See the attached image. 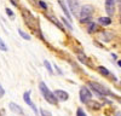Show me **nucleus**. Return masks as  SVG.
Masks as SVG:
<instances>
[{"label":"nucleus","instance_id":"1","mask_svg":"<svg viewBox=\"0 0 121 116\" xmlns=\"http://www.w3.org/2000/svg\"><path fill=\"white\" fill-rule=\"evenodd\" d=\"M95 13V6L93 5H84L79 11V21L82 24H88L92 21V16Z\"/></svg>","mask_w":121,"mask_h":116},{"label":"nucleus","instance_id":"2","mask_svg":"<svg viewBox=\"0 0 121 116\" xmlns=\"http://www.w3.org/2000/svg\"><path fill=\"white\" fill-rule=\"evenodd\" d=\"M22 15H23V18H24L26 24H27L30 29H34V33H35V34H39L40 37H43L41 30H40V25H39V23H38V19H36L32 13H30V11H28V10H23Z\"/></svg>","mask_w":121,"mask_h":116},{"label":"nucleus","instance_id":"3","mask_svg":"<svg viewBox=\"0 0 121 116\" xmlns=\"http://www.w3.org/2000/svg\"><path fill=\"white\" fill-rule=\"evenodd\" d=\"M87 85H88V87H90V88L92 90L98 97H102V98H104V97H107V95H113V92L110 91L108 87L103 86L102 83H99V82L90 81Z\"/></svg>","mask_w":121,"mask_h":116},{"label":"nucleus","instance_id":"4","mask_svg":"<svg viewBox=\"0 0 121 116\" xmlns=\"http://www.w3.org/2000/svg\"><path fill=\"white\" fill-rule=\"evenodd\" d=\"M39 90H40L43 97L45 98V100H46L47 103L52 104V105H57V104H58V100H57V98H56V95L53 94V92L50 91V88L47 87V85H46L44 81H41V82L39 83Z\"/></svg>","mask_w":121,"mask_h":116},{"label":"nucleus","instance_id":"5","mask_svg":"<svg viewBox=\"0 0 121 116\" xmlns=\"http://www.w3.org/2000/svg\"><path fill=\"white\" fill-rule=\"evenodd\" d=\"M80 100L84 104H87L90 100H92V93L88 90V87L82 86L81 88H80Z\"/></svg>","mask_w":121,"mask_h":116},{"label":"nucleus","instance_id":"6","mask_svg":"<svg viewBox=\"0 0 121 116\" xmlns=\"http://www.w3.org/2000/svg\"><path fill=\"white\" fill-rule=\"evenodd\" d=\"M68 6H69V11L73 16L78 17L79 16V11H80V4L79 0H67Z\"/></svg>","mask_w":121,"mask_h":116},{"label":"nucleus","instance_id":"7","mask_svg":"<svg viewBox=\"0 0 121 116\" xmlns=\"http://www.w3.org/2000/svg\"><path fill=\"white\" fill-rule=\"evenodd\" d=\"M120 0H105V11L109 17L114 16L115 13V6Z\"/></svg>","mask_w":121,"mask_h":116},{"label":"nucleus","instance_id":"8","mask_svg":"<svg viewBox=\"0 0 121 116\" xmlns=\"http://www.w3.org/2000/svg\"><path fill=\"white\" fill-rule=\"evenodd\" d=\"M30 91H27V92H24V94H23V100L27 103V105H29L30 108L33 109V111H34V114L38 116V114H39V111H38V108L35 106V104L32 102V99H30Z\"/></svg>","mask_w":121,"mask_h":116},{"label":"nucleus","instance_id":"9","mask_svg":"<svg viewBox=\"0 0 121 116\" xmlns=\"http://www.w3.org/2000/svg\"><path fill=\"white\" fill-rule=\"evenodd\" d=\"M97 70H98V73L100 74V75H103L104 77H110L113 81H116V77L110 73V70H108L105 66H103V65H99V66H97Z\"/></svg>","mask_w":121,"mask_h":116},{"label":"nucleus","instance_id":"10","mask_svg":"<svg viewBox=\"0 0 121 116\" xmlns=\"http://www.w3.org/2000/svg\"><path fill=\"white\" fill-rule=\"evenodd\" d=\"M53 94L56 95V98H57L58 102H65V100L69 99L68 92H65V91H63V90H56V91L53 92Z\"/></svg>","mask_w":121,"mask_h":116},{"label":"nucleus","instance_id":"11","mask_svg":"<svg viewBox=\"0 0 121 116\" xmlns=\"http://www.w3.org/2000/svg\"><path fill=\"white\" fill-rule=\"evenodd\" d=\"M99 37L103 40V42H110L112 39L114 37V33L112 30H105V32H100Z\"/></svg>","mask_w":121,"mask_h":116},{"label":"nucleus","instance_id":"12","mask_svg":"<svg viewBox=\"0 0 121 116\" xmlns=\"http://www.w3.org/2000/svg\"><path fill=\"white\" fill-rule=\"evenodd\" d=\"M58 1V4H59V6H60V8L63 10V12L65 13V18H68L70 22H72V13H70V11L68 10V7L65 6V3H64V0H57Z\"/></svg>","mask_w":121,"mask_h":116},{"label":"nucleus","instance_id":"13","mask_svg":"<svg viewBox=\"0 0 121 116\" xmlns=\"http://www.w3.org/2000/svg\"><path fill=\"white\" fill-rule=\"evenodd\" d=\"M9 108H10V110H11L12 112H15V114L23 115V109H22L18 104H16V103H13V102H11V103L9 104Z\"/></svg>","mask_w":121,"mask_h":116},{"label":"nucleus","instance_id":"14","mask_svg":"<svg viewBox=\"0 0 121 116\" xmlns=\"http://www.w3.org/2000/svg\"><path fill=\"white\" fill-rule=\"evenodd\" d=\"M87 25H88V27H87V32H88L90 34H93V33H98V32H99V24H98V23L91 21Z\"/></svg>","mask_w":121,"mask_h":116},{"label":"nucleus","instance_id":"15","mask_svg":"<svg viewBox=\"0 0 121 116\" xmlns=\"http://www.w3.org/2000/svg\"><path fill=\"white\" fill-rule=\"evenodd\" d=\"M97 23L99 25H102V27H108V25L112 24V18H110L109 16H107V17H99Z\"/></svg>","mask_w":121,"mask_h":116},{"label":"nucleus","instance_id":"16","mask_svg":"<svg viewBox=\"0 0 121 116\" xmlns=\"http://www.w3.org/2000/svg\"><path fill=\"white\" fill-rule=\"evenodd\" d=\"M78 59L81 62V63L86 64V65H91V63H90V61H88V58H87L86 56H84L82 53H78Z\"/></svg>","mask_w":121,"mask_h":116},{"label":"nucleus","instance_id":"17","mask_svg":"<svg viewBox=\"0 0 121 116\" xmlns=\"http://www.w3.org/2000/svg\"><path fill=\"white\" fill-rule=\"evenodd\" d=\"M48 19H50V21H51V22H52L53 24H56V25H57V27H58V28L60 29V30H64V28H63V25L60 24L59 22H58V19H57V18H56L55 16H48Z\"/></svg>","mask_w":121,"mask_h":116},{"label":"nucleus","instance_id":"18","mask_svg":"<svg viewBox=\"0 0 121 116\" xmlns=\"http://www.w3.org/2000/svg\"><path fill=\"white\" fill-rule=\"evenodd\" d=\"M60 19H62V22H63V24L65 25V28L68 29V30H70V32H72V30H73V25H72V22H70L68 18H65V17H62Z\"/></svg>","mask_w":121,"mask_h":116},{"label":"nucleus","instance_id":"19","mask_svg":"<svg viewBox=\"0 0 121 116\" xmlns=\"http://www.w3.org/2000/svg\"><path fill=\"white\" fill-rule=\"evenodd\" d=\"M18 34L21 35L24 40H30V39H32V37H30V35L28 33H26L24 30H22V29H18Z\"/></svg>","mask_w":121,"mask_h":116},{"label":"nucleus","instance_id":"20","mask_svg":"<svg viewBox=\"0 0 121 116\" xmlns=\"http://www.w3.org/2000/svg\"><path fill=\"white\" fill-rule=\"evenodd\" d=\"M44 65H45V68H46V70L52 75V74H53V70H52V66H51V64H50V62H48V61H44Z\"/></svg>","mask_w":121,"mask_h":116},{"label":"nucleus","instance_id":"21","mask_svg":"<svg viewBox=\"0 0 121 116\" xmlns=\"http://www.w3.org/2000/svg\"><path fill=\"white\" fill-rule=\"evenodd\" d=\"M0 51H3V52H6V51H7V46H6V44L3 41L1 37H0Z\"/></svg>","mask_w":121,"mask_h":116},{"label":"nucleus","instance_id":"22","mask_svg":"<svg viewBox=\"0 0 121 116\" xmlns=\"http://www.w3.org/2000/svg\"><path fill=\"white\" fill-rule=\"evenodd\" d=\"M38 5L41 7L43 10H45V11L47 10V4H46L45 1H43V0H39V1H38Z\"/></svg>","mask_w":121,"mask_h":116},{"label":"nucleus","instance_id":"23","mask_svg":"<svg viewBox=\"0 0 121 116\" xmlns=\"http://www.w3.org/2000/svg\"><path fill=\"white\" fill-rule=\"evenodd\" d=\"M40 115H41V116H52L51 112H50L48 110H45V109H41V110H40Z\"/></svg>","mask_w":121,"mask_h":116},{"label":"nucleus","instance_id":"24","mask_svg":"<svg viewBox=\"0 0 121 116\" xmlns=\"http://www.w3.org/2000/svg\"><path fill=\"white\" fill-rule=\"evenodd\" d=\"M76 116H87V115H86V112H85L81 108H78V110H76Z\"/></svg>","mask_w":121,"mask_h":116},{"label":"nucleus","instance_id":"25","mask_svg":"<svg viewBox=\"0 0 121 116\" xmlns=\"http://www.w3.org/2000/svg\"><path fill=\"white\" fill-rule=\"evenodd\" d=\"M6 13H7V15H9L10 17H11V18H13V16H15V15H13V12H12V10H11V8H6Z\"/></svg>","mask_w":121,"mask_h":116},{"label":"nucleus","instance_id":"26","mask_svg":"<svg viewBox=\"0 0 121 116\" xmlns=\"http://www.w3.org/2000/svg\"><path fill=\"white\" fill-rule=\"evenodd\" d=\"M4 94H5V90L3 88L1 83H0V98H3V97H4Z\"/></svg>","mask_w":121,"mask_h":116},{"label":"nucleus","instance_id":"27","mask_svg":"<svg viewBox=\"0 0 121 116\" xmlns=\"http://www.w3.org/2000/svg\"><path fill=\"white\" fill-rule=\"evenodd\" d=\"M112 97H113V98H115L117 102H120V103H121V97H119V95H116V94H114V93H113V95H112Z\"/></svg>","mask_w":121,"mask_h":116},{"label":"nucleus","instance_id":"28","mask_svg":"<svg viewBox=\"0 0 121 116\" xmlns=\"http://www.w3.org/2000/svg\"><path fill=\"white\" fill-rule=\"evenodd\" d=\"M55 68H56V70H57V73H58V74H60V75L63 74V73H62V70H60V69H59V68H58L57 65H55Z\"/></svg>","mask_w":121,"mask_h":116},{"label":"nucleus","instance_id":"29","mask_svg":"<svg viewBox=\"0 0 121 116\" xmlns=\"http://www.w3.org/2000/svg\"><path fill=\"white\" fill-rule=\"evenodd\" d=\"M28 1H30V4H33V5H36L38 4L36 0H28Z\"/></svg>","mask_w":121,"mask_h":116},{"label":"nucleus","instance_id":"30","mask_svg":"<svg viewBox=\"0 0 121 116\" xmlns=\"http://www.w3.org/2000/svg\"><path fill=\"white\" fill-rule=\"evenodd\" d=\"M119 11H120V19H121V0L119 3Z\"/></svg>","mask_w":121,"mask_h":116},{"label":"nucleus","instance_id":"31","mask_svg":"<svg viewBox=\"0 0 121 116\" xmlns=\"http://www.w3.org/2000/svg\"><path fill=\"white\" fill-rule=\"evenodd\" d=\"M115 116H121V112H120V111H117V112H115Z\"/></svg>","mask_w":121,"mask_h":116},{"label":"nucleus","instance_id":"32","mask_svg":"<svg viewBox=\"0 0 121 116\" xmlns=\"http://www.w3.org/2000/svg\"><path fill=\"white\" fill-rule=\"evenodd\" d=\"M117 65H119V66L121 68V61H117Z\"/></svg>","mask_w":121,"mask_h":116},{"label":"nucleus","instance_id":"33","mask_svg":"<svg viewBox=\"0 0 121 116\" xmlns=\"http://www.w3.org/2000/svg\"><path fill=\"white\" fill-rule=\"evenodd\" d=\"M0 115H1V116H4V110H0Z\"/></svg>","mask_w":121,"mask_h":116}]
</instances>
